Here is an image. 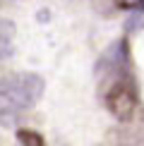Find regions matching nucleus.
I'll list each match as a JSON object with an SVG mask.
<instances>
[{
  "label": "nucleus",
  "instance_id": "nucleus-1",
  "mask_svg": "<svg viewBox=\"0 0 144 146\" xmlns=\"http://www.w3.org/2000/svg\"><path fill=\"white\" fill-rule=\"evenodd\" d=\"M43 96V79L34 72H17L3 79L0 98L12 108H34Z\"/></svg>",
  "mask_w": 144,
  "mask_h": 146
},
{
  "label": "nucleus",
  "instance_id": "nucleus-2",
  "mask_svg": "<svg viewBox=\"0 0 144 146\" xmlns=\"http://www.w3.org/2000/svg\"><path fill=\"white\" fill-rule=\"evenodd\" d=\"M106 106L113 113V117L120 122H130L137 110V91L130 79H115L113 86L106 94Z\"/></svg>",
  "mask_w": 144,
  "mask_h": 146
},
{
  "label": "nucleus",
  "instance_id": "nucleus-3",
  "mask_svg": "<svg viewBox=\"0 0 144 146\" xmlns=\"http://www.w3.org/2000/svg\"><path fill=\"white\" fill-rule=\"evenodd\" d=\"M15 53V24L0 19V58H10Z\"/></svg>",
  "mask_w": 144,
  "mask_h": 146
},
{
  "label": "nucleus",
  "instance_id": "nucleus-4",
  "mask_svg": "<svg viewBox=\"0 0 144 146\" xmlns=\"http://www.w3.org/2000/svg\"><path fill=\"white\" fill-rule=\"evenodd\" d=\"M17 139H19L22 146H43V137L39 132H31V129H19Z\"/></svg>",
  "mask_w": 144,
  "mask_h": 146
},
{
  "label": "nucleus",
  "instance_id": "nucleus-5",
  "mask_svg": "<svg viewBox=\"0 0 144 146\" xmlns=\"http://www.w3.org/2000/svg\"><path fill=\"white\" fill-rule=\"evenodd\" d=\"M120 10H139L144 7V0H113Z\"/></svg>",
  "mask_w": 144,
  "mask_h": 146
}]
</instances>
